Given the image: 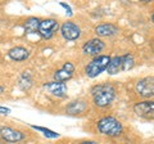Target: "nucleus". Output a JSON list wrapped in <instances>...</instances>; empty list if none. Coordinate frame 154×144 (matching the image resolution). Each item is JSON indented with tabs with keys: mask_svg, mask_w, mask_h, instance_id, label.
<instances>
[{
	"mask_svg": "<svg viewBox=\"0 0 154 144\" xmlns=\"http://www.w3.org/2000/svg\"><path fill=\"white\" fill-rule=\"evenodd\" d=\"M91 94H93L94 104L96 107L105 108L113 103L116 98V89L109 84L96 85L91 89Z\"/></svg>",
	"mask_w": 154,
	"mask_h": 144,
	"instance_id": "nucleus-1",
	"label": "nucleus"
},
{
	"mask_svg": "<svg viewBox=\"0 0 154 144\" xmlns=\"http://www.w3.org/2000/svg\"><path fill=\"white\" fill-rule=\"evenodd\" d=\"M96 129L100 134H103L105 136H110V138H117L122 134L123 131V126L122 124L118 121L117 118H114L112 116H107L100 118L96 122Z\"/></svg>",
	"mask_w": 154,
	"mask_h": 144,
	"instance_id": "nucleus-2",
	"label": "nucleus"
},
{
	"mask_svg": "<svg viewBox=\"0 0 154 144\" xmlns=\"http://www.w3.org/2000/svg\"><path fill=\"white\" fill-rule=\"evenodd\" d=\"M109 61H110V57L109 55L100 54L98 57H95V58L85 67V74H86V76L90 77V79L98 77L100 74H103V72L107 70V67L109 64Z\"/></svg>",
	"mask_w": 154,
	"mask_h": 144,
	"instance_id": "nucleus-3",
	"label": "nucleus"
},
{
	"mask_svg": "<svg viewBox=\"0 0 154 144\" xmlns=\"http://www.w3.org/2000/svg\"><path fill=\"white\" fill-rule=\"evenodd\" d=\"M135 90L143 98H152L154 94V77L149 76L139 80L135 85Z\"/></svg>",
	"mask_w": 154,
	"mask_h": 144,
	"instance_id": "nucleus-4",
	"label": "nucleus"
},
{
	"mask_svg": "<svg viewBox=\"0 0 154 144\" xmlns=\"http://www.w3.org/2000/svg\"><path fill=\"white\" fill-rule=\"evenodd\" d=\"M58 28H59V25H58V22L55 20H44V21H40V26H38V33H40V36L42 39L45 40H49L51 39L53 36H54V33L58 31Z\"/></svg>",
	"mask_w": 154,
	"mask_h": 144,
	"instance_id": "nucleus-5",
	"label": "nucleus"
},
{
	"mask_svg": "<svg viewBox=\"0 0 154 144\" xmlns=\"http://www.w3.org/2000/svg\"><path fill=\"white\" fill-rule=\"evenodd\" d=\"M60 33L67 41H75L81 36V30L73 22H64L60 26Z\"/></svg>",
	"mask_w": 154,
	"mask_h": 144,
	"instance_id": "nucleus-6",
	"label": "nucleus"
},
{
	"mask_svg": "<svg viewBox=\"0 0 154 144\" xmlns=\"http://www.w3.org/2000/svg\"><path fill=\"white\" fill-rule=\"evenodd\" d=\"M0 136H2L5 142L18 143V142H21L25 139V134L19 130H16V129L3 126V127H0Z\"/></svg>",
	"mask_w": 154,
	"mask_h": 144,
	"instance_id": "nucleus-7",
	"label": "nucleus"
},
{
	"mask_svg": "<svg viewBox=\"0 0 154 144\" xmlns=\"http://www.w3.org/2000/svg\"><path fill=\"white\" fill-rule=\"evenodd\" d=\"M105 48L104 42L100 39H91L86 41L82 46V52L86 55H99V53H102L103 49Z\"/></svg>",
	"mask_w": 154,
	"mask_h": 144,
	"instance_id": "nucleus-8",
	"label": "nucleus"
},
{
	"mask_svg": "<svg viewBox=\"0 0 154 144\" xmlns=\"http://www.w3.org/2000/svg\"><path fill=\"white\" fill-rule=\"evenodd\" d=\"M73 72H75V66L71 62H66L60 70L55 71L53 77H54V81H58V83H66V81L72 79Z\"/></svg>",
	"mask_w": 154,
	"mask_h": 144,
	"instance_id": "nucleus-9",
	"label": "nucleus"
},
{
	"mask_svg": "<svg viewBox=\"0 0 154 144\" xmlns=\"http://www.w3.org/2000/svg\"><path fill=\"white\" fill-rule=\"evenodd\" d=\"M134 112L140 117L144 118H149L153 117L154 114V103L149 102V100H145V102H139L134 105Z\"/></svg>",
	"mask_w": 154,
	"mask_h": 144,
	"instance_id": "nucleus-10",
	"label": "nucleus"
},
{
	"mask_svg": "<svg viewBox=\"0 0 154 144\" xmlns=\"http://www.w3.org/2000/svg\"><path fill=\"white\" fill-rule=\"evenodd\" d=\"M44 89L57 98H64L67 95V90H68L64 83H58V81H51V83L44 84Z\"/></svg>",
	"mask_w": 154,
	"mask_h": 144,
	"instance_id": "nucleus-11",
	"label": "nucleus"
},
{
	"mask_svg": "<svg viewBox=\"0 0 154 144\" xmlns=\"http://www.w3.org/2000/svg\"><path fill=\"white\" fill-rule=\"evenodd\" d=\"M8 57L12 61L22 62V61H26L28 57H30V52L23 46H14V48H12V49H9Z\"/></svg>",
	"mask_w": 154,
	"mask_h": 144,
	"instance_id": "nucleus-12",
	"label": "nucleus"
},
{
	"mask_svg": "<svg viewBox=\"0 0 154 144\" xmlns=\"http://www.w3.org/2000/svg\"><path fill=\"white\" fill-rule=\"evenodd\" d=\"M86 109H88V103H86L85 100H82V99H79V100H75V102H71L68 104V107L66 108V112L68 114L75 116V114L84 113Z\"/></svg>",
	"mask_w": 154,
	"mask_h": 144,
	"instance_id": "nucleus-13",
	"label": "nucleus"
},
{
	"mask_svg": "<svg viewBox=\"0 0 154 144\" xmlns=\"http://www.w3.org/2000/svg\"><path fill=\"white\" fill-rule=\"evenodd\" d=\"M118 32V27H116L112 23H103V25H99L95 28V33L98 36H112L116 35Z\"/></svg>",
	"mask_w": 154,
	"mask_h": 144,
	"instance_id": "nucleus-14",
	"label": "nucleus"
},
{
	"mask_svg": "<svg viewBox=\"0 0 154 144\" xmlns=\"http://www.w3.org/2000/svg\"><path fill=\"white\" fill-rule=\"evenodd\" d=\"M108 75H117L122 71V61H121V55H116V57H110V61H109V64L107 67Z\"/></svg>",
	"mask_w": 154,
	"mask_h": 144,
	"instance_id": "nucleus-15",
	"label": "nucleus"
},
{
	"mask_svg": "<svg viewBox=\"0 0 154 144\" xmlns=\"http://www.w3.org/2000/svg\"><path fill=\"white\" fill-rule=\"evenodd\" d=\"M38 26H40V20L36 17H30L27 18L26 22H25V32L26 33H36L38 31Z\"/></svg>",
	"mask_w": 154,
	"mask_h": 144,
	"instance_id": "nucleus-16",
	"label": "nucleus"
},
{
	"mask_svg": "<svg viewBox=\"0 0 154 144\" xmlns=\"http://www.w3.org/2000/svg\"><path fill=\"white\" fill-rule=\"evenodd\" d=\"M19 88H21V90H23V92H26V90H28L32 86V77L30 75V72H23V74L21 75V77H19Z\"/></svg>",
	"mask_w": 154,
	"mask_h": 144,
	"instance_id": "nucleus-17",
	"label": "nucleus"
},
{
	"mask_svg": "<svg viewBox=\"0 0 154 144\" xmlns=\"http://www.w3.org/2000/svg\"><path fill=\"white\" fill-rule=\"evenodd\" d=\"M121 61H122V71H130L135 66V59L130 53L121 55Z\"/></svg>",
	"mask_w": 154,
	"mask_h": 144,
	"instance_id": "nucleus-18",
	"label": "nucleus"
},
{
	"mask_svg": "<svg viewBox=\"0 0 154 144\" xmlns=\"http://www.w3.org/2000/svg\"><path fill=\"white\" fill-rule=\"evenodd\" d=\"M31 127L35 129V130H37V131L42 133L45 138H49V139L59 138V134L55 133V131H53V130H50V129H46V127H42V126H36V125H31Z\"/></svg>",
	"mask_w": 154,
	"mask_h": 144,
	"instance_id": "nucleus-19",
	"label": "nucleus"
},
{
	"mask_svg": "<svg viewBox=\"0 0 154 144\" xmlns=\"http://www.w3.org/2000/svg\"><path fill=\"white\" fill-rule=\"evenodd\" d=\"M59 5H60L62 8H64V9H66V13L68 14V17H71L72 14H73V13H72V9H71V7L68 5V4H66V3H63V2H60V3H59Z\"/></svg>",
	"mask_w": 154,
	"mask_h": 144,
	"instance_id": "nucleus-20",
	"label": "nucleus"
},
{
	"mask_svg": "<svg viewBox=\"0 0 154 144\" xmlns=\"http://www.w3.org/2000/svg\"><path fill=\"white\" fill-rule=\"evenodd\" d=\"M11 108L8 107H3V105H0V114H3V116H8V114H11Z\"/></svg>",
	"mask_w": 154,
	"mask_h": 144,
	"instance_id": "nucleus-21",
	"label": "nucleus"
},
{
	"mask_svg": "<svg viewBox=\"0 0 154 144\" xmlns=\"http://www.w3.org/2000/svg\"><path fill=\"white\" fill-rule=\"evenodd\" d=\"M79 144H98V143L94 142V140H84V142H81Z\"/></svg>",
	"mask_w": 154,
	"mask_h": 144,
	"instance_id": "nucleus-22",
	"label": "nucleus"
},
{
	"mask_svg": "<svg viewBox=\"0 0 154 144\" xmlns=\"http://www.w3.org/2000/svg\"><path fill=\"white\" fill-rule=\"evenodd\" d=\"M3 92H4V88L2 85H0V94H3Z\"/></svg>",
	"mask_w": 154,
	"mask_h": 144,
	"instance_id": "nucleus-23",
	"label": "nucleus"
}]
</instances>
